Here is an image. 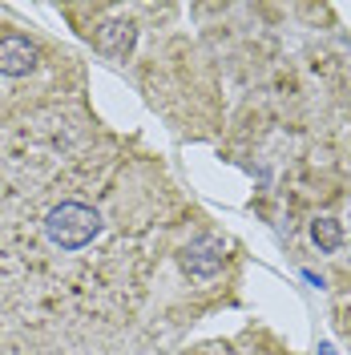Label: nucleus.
<instances>
[{
	"label": "nucleus",
	"instance_id": "obj_1",
	"mask_svg": "<svg viewBox=\"0 0 351 355\" xmlns=\"http://www.w3.org/2000/svg\"><path fill=\"white\" fill-rule=\"evenodd\" d=\"M101 234V214L85 206V202H57L49 214H44V239L61 250H81Z\"/></svg>",
	"mask_w": 351,
	"mask_h": 355
},
{
	"label": "nucleus",
	"instance_id": "obj_2",
	"mask_svg": "<svg viewBox=\"0 0 351 355\" xmlns=\"http://www.w3.org/2000/svg\"><path fill=\"white\" fill-rule=\"evenodd\" d=\"M222 263H226V243L214 239V234H202V239H194V243L182 250V266L194 279H214L222 270Z\"/></svg>",
	"mask_w": 351,
	"mask_h": 355
},
{
	"label": "nucleus",
	"instance_id": "obj_3",
	"mask_svg": "<svg viewBox=\"0 0 351 355\" xmlns=\"http://www.w3.org/2000/svg\"><path fill=\"white\" fill-rule=\"evenodd\" d=\"M33 69H37V44L21 37V33L0 37V73L4 77H24Z\"/></svg>",
	"mask_w": 351,
	"mask_h": 355
},
{
	"label": "nucleus",
	"instance_id": "obj_4",
	"mask_svg": "<svg viewBox=\"0 0 351 355\" xmlns=\"http://www.w3.org/2000/svg\"><path fill=\"white\" fill-rule=\"evenodd\" d=\"M133 41H137V24L126 21V17H113V21H105L97 28V49L105 57H113V61H126L133 53Z\"/></svg>",
	"mask_w": 351,
	"mask_h": 355
},
{
	"label": "nucleus",
	"instance_id": "obj_5",
	"mask_svg": "<svg viewBox=\"0 0 351 355\" xmlns=\"http://www.w3.org/2000/svg\"><path fill=\"white\" fill-rule=\"evenodd\" d=\"M311 243L319 246L323 254L339 250V246H343V226H339V218H331V214H319V218L311 222Z\"/></svg>",
	"mask_w": 351,
	"mask_h": 355
}]
</instances>
